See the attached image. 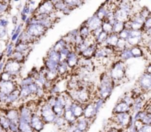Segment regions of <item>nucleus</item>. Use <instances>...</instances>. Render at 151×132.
Masks as SVG:
<instances>
[{
    "instance_id": "obj_14",
    "label": "nucleus",
    "mask_w": 151,
    "mask_h": 132,
    "mask_svg": "<svg viewBox=\"0 0 151 132\" xmlns=\"http://www.w3.org/2000/svg\"><path fill=\"white\" fill-rule=\"evenodd\" d=\"M97 113L96 112L95 109H94L93 101L88 103V104H84L83 107V117H85L87 120H90L96 116Z\"/></svg>"
},
{
    "instance_id": "obj_5",
    "label": "nucleus",
    "mask_w": 151,
    "mask_h": 132,
    "mask_svg": "<svg viewBox=\"0 0 151 132\" xmlns=\"http://www.w3.org/2000/svg\"><path fill=\"white\" fill-rule=\"evenodd\" d=\"M111 120L120 128H128L132 123L133 117H131V112L118 113V114H113Z\"/></svg>"
},
{
    "instance_id": "obj_44",
    "label": "nucleus",
    "mask_w": 151,
    "mask_h": 132,
    "mask_svg": "<svg viewBox=\"0 0 151 132\" xmlns=\"http://www.w3.org/2000/svg\"><path fill=\"white\" fill-rule=\"evenodd\" d=\"M13 51H14V44L13 43L10 42L6 46L5 49V55L7 58H10L11 55L13 54Z\"/></svg>"
},
{
    "instance_id": "obj_27",
    "label": "nucleus",
    "mask_w": 151,
    "mask_h": 132,
    "mask_svg": "<svg viewBox=\"0 0 151 132\" xmlns=\"http://www.w3.org/2000/svg\"><path fill=\"white\" fill-rule=\"evenodd\" d=\"M117 57H119V60H122V61L123 62L133 58L132 54H131V49H130V47H128V48H125L124 50L121 51L120 52L118 53Z\"/></svg>"
},
{
    "instance_id": "obj_48",
    "label": "nucleus",
    "mask_w": 151,
    "mask_h": 132,
    "mask_svg": "<svg viewBox=\"0 0 151 132\" xmlns=\"http://www.w3.org/2000/svg\"><path fill=\"white\" fill-rule=\"evenodd\" d=\"M139 14L141 15V16L144 19L147 18L151 16L150 10H149V9L146 7H144L142 9H141V10L139 11Z\"/></svg>"
},
{
    "instance_id": "obj_49",
    "label": "nucleus",
    "mask_w": 151,
    "mask_h": 132,
    "mask_svg": "<svg viewBox=\"0 0 151 132\" xmlns=\"http://www.w3.org/2000/svg\"><path fill=\"white\" fill-rule=\"evenodd\" d=\"M118 36H119V38H120V39L127 40V39H128V37H129V29L125 28L122 32H120L118 34Z\"/></svg>"
},
{
    "instance_id": "obj_33",
    "label": "nucleus",
    "mask_w": 151,
    "mask_h": 132,
    "mask_svg": "<svg viewBox=\"0 0 151 132\" xmlns=\"http://www.w3.org/2000/svg\"><path fill=\"white\" fill-rule=\"evenodd\" d=\"M58 64L55 62L51 61L47 58H44V67L47 70H56Z\"/></svg>"
},
{
    "instance_id": "obj_2",
    "label": "nucleus",
    "mask_w": 151,
    "mask_h": 132,
    "mask_svg": "<svg viewBox=\"0 0 151 132\" xmlns=\"http://www.w3.org/2000/svg\"><path fill=\"white\" fill-rule=\"evenodd\" d=\"M108 73L115 85L116 83H121L126 76V65L125 62L120 60H116L110 66Z\"/></svg>"
},
{
    "instance_id": "obj_10",
    "label": "nucleus",
    "mask_w": 151,
    "mask_h": 132,
    "mask_svg": "<svg viewBox=\"0 0 151 132\" xmlns=\"http://www.w3.org/2000/svg\"><path fill=\"white\" fill-rule=\"evenodd\" d=\"M19 88L18 82L16 81H1L0 80V92L9 95L13 91Z\"/></svg>"
},
{
    "instance_id": "obj_37",
    "label": "nucleus",
    "mask_w": 151,
    "mask_h": 132,
    "mask_svg": "<svg viewBox=\"0 0 151 132\" xmlns=\"http://www.w3.org/2000/svg\"><path fill=\"white\" fill-rule=\"evenodd\" d=\"M23 26H24V23H19V25L16 26V29L14 33L11 35V38H10V40H11V43H15V41L17 40V38H19L20 34L22 33V31H23Z\"/></svg>"
},
{
    "instance_id": "obj_3",
    "label": "nucleus",
    "mask_w": 151,
    "mask_h": 132,
    "mask_svg": "<svg viewBox=\"0 0 151 132\" xmlns=\"http://www.w3.org/2000/svg\"><path fill=\"white\" fill-rule=\"evenodd\" d=\"M137 88L135 90H137V94H143L149 93L151 89V74L145 73L140 76L138 81L137 82Z\"/></svg>"
},
{
    "instance_id": "obj_43",
    "label": "nucleus",
    "mask_w": 151,
    "mask_h": 132,
    "mask_svg": "<svg viewBox=\"0 0 151 132\" xmlns=\"http://www.w3.org/2000/svg\"><path fill=\"white\" fill-rule=\"evenodd\" d=\"M121 100L123 101L125 103H126L128 106H130L131 107V106H132L133 104V102H134V96H133L132 93L131 94L126 93L123 95V97H122Z\"/></svg>"
},
{
    "instance_id": "obj_21",
    "label": "nucleus",
    "mask_w": 151,
    "mask_h": 132,
    "mask_svg": "<svg viewBox=\"0 0 151 132\" xmlns=\"http://www.w3.org/2000/svg\"><path fill=\"white\" fill-rule=\"evenodd\" d=\"M97 48V45L96 43L92 44V45H89L83 51L79 54L80 57H82L84 59H92L94 57L95 51Z\"/></svg>"
},
{
    "instance_id": "obj_53",
    "label": "nucleus",
    "mask_w": 151,
    "mask_h": 132,
    "mask_svg": "<svg viewBox=\"0 0 151 132\" xmlns=\"http://www.w3.org/2000/svg\"><path fill=\"white\" fill-rule=\"evenodd\" d=\"M7 35V28L0 26V38H4V36Z\"/></svg>"
},
{
    "instance_id": "obj_1",
    "label": "nucleus",
    "mask_w": 151,
    "mask_h": 132,
    "mask_svg": "<svg viewBox=\"0 0 151 132\" xmlns=\"http://www.w3.org/2000/svg\"><path fill=\"white\" fill-rule=\"evenodd\" d=\"M114 87V83L109 76L108 71L104 72L100 76V84L97 87V96L106 101L111 95Z\"/></svg>"
},
{
    "instance_id": "obj_40",
    "label": "nucleus",
    "mask_w": 151,
    "mask_h": 132,
    "mask_svg": "<svg viewBox=\"0 0 151 132\" xmlns=\"http://www.w3.org/2000/svg\"><path fill=\"white\" fill-rule=\"evenodd\" d=\"M92 101H93V104H94V109H95V111L97 113L100 111V109H101V107L104 105L105 102H106V101H105V100L102 99L101 98H99L98 96L96 97L95 101L92 100Z\"/></svg>"
},
{
    "instance_id": "obj_51",
    "label": "nucleus",
    "mask_w": 151,
    "mask_h": 132,
    "mask_svg": "<svg viewBox=\"0 0 151 132\" xmlns=\"http://www.w3.org/2000/svg\"><path fill=\"white\" fill-rule=\"evenodd\" d=\"M137 132H151L150 125H142L138 129Z\"/></svg>"
},
{
    "instance_id": "obj_41",
    "label": "nucleus",
    "mask_w": 151,
    "mask_h": 132,
    "mask_svg": "<svg viewBox=\"0 0 151 132\" xmlns=\"http://www.w3.org/2000/svg\"><path fill=\"white\" fill-rule=\"evenodd\" d=\"M9 1H0V16H2L5 13H7L9 10Z\"/></svg>"
},
{
    "instance_id": "obj_7",
    "label": "nucleus",
    "mask_w": 151,
    "mask_h": 132,
    "mask_svg": "<svg viewBox=\"0 0 151 132\" xmlns=\"http://www.w3.org/2000/svg\"><path fill=\"white\" fill-rule=\"evenodd\" d=\"M24 31L28 35L38 40L47 33V29L41 25L35 23V24H29L26 26Z\"/></svg>"
},
{
    "instance_id": "obj_39",
    "label": "nucleus",
    "mask_w": 151,
    "mask_h": 132,
    "mask_svg": "<svg viewBox=\"0 0 151 132\" xmlns=\"http://www.w3.org/2000/svg\"><path fill=\"white\" fill-rule=\"evenodd\" d=\"M64 2L67 5V7L72 9V10L85 3L83 1H77V0H69V1H64Z\"/></svg>"
},
{
    "instance_id": "obj_32",
    "label": "nucleus",
    "mask_w": 151,
    "mask_h": 132,
    "mask_svg": "<svg viewBox=\"0 0 151 132\" xmlns=\"http://www.w3.org/2000/svg\"><path fill=\"white\" fill-rule=\"evenodd\" d=\"M131 49V54H132L133 58H139L144 56V52L140 46H134V47H130Z\"/></svg>"
},
{
    "instance_id": "obj_35",
    "label": "nucleus",
    "mask_w": 151,
    "mask_h": 132,
    "mask_svg": "<svg viewBox=\"0 0 151 132\" xmlns=\"http://www.w3.org/2000/svg\"><path fill=\"white\" fill-rule=\"evenodd\" d=\"M10 58L13 59L15 61L18 62L19 63H24V62L25 60H26V55H24V54H22L20 52H17V51H13V54L11 55V57Z\"/></svg>"
},
{
    "instance_id": "obj_22",
    "label": "nucleus",
    "mask_w": 151,
    "mask_h": 132,
    "mask_svg": "<svg viewBox=\"0 0 151 132\" xmlns=\"http://www.w3.org/2000/svg\"><path fill=\"white\" fill-rule=\"evenodd\" d=\"M19 97H20V90H19V87L16 89H15L14 91H13L11 93L7 95V99H6L4 105H6L7 106H10V105L16 103V101H19Z\"/></svg>"
},
{
    "instance_id": "obj_19",
    "label": "nucleus",
    "mask_w": 151,
    "mask_h": 132,
    "mask_svg": "<svg viewBox=\"0 0 151 132\" xmlns=\"http://www.w3.org/2000/svg\"><path fill=\"white\" fill-rule=\"evenodd\" d=\"M131 107L128 106L126 103L124 102L122 100H119L115 105L113 109V114H118V113L131 112Z\"/></svg>"
},
{
    "instance_id": "obj_31",
    "label": "nucleus",
    "mask_w": 151,
    "mask_h": 132,
    "mask_svg": "<svg viewBox=\"0 0 151 132\" xmlns=\"http://www.w3.org/2000/svg\"><path fill=\"white\" fill-rule=\"evenodd\" d=\"M78 33L79 35L82 37L83 39H86V38H89L91 36V31L89 30V29L88 28V26L85 24V23H83L81 25V27L78 29Z\"/></svg>"
},
{
    "instance_id": "obj_38",
    "label": "nucleus",
    "mask_w": 151,
    "mask_h": 132,
    "mask_svg": "<svg viewBox=\"0 0 151 132\" xmlns=\"http://www.w3.org/2000/svg\"><path fill=\"white\" fill-rule=\"evenodd\" d=\"M35 82V79L33 77H32L31 76L28 75L27 76H26L25 78L22 79V80L19 82H18V85L19 87H24V86H29L31 84L34 83Z\"/></svg>"
},
{
    "instance_id": "obj_23",
    "label": "nucleus",
    "mask_w": 151,
    "mask_h": 132,
    "mask_svg": "<svg viewBox=\"0 0 151 132\" xmlns=\"http://www.w3.org/2000/svg\"><path fill=\"white\" fill-rule=\"evenodd\" d=\"M88 121L89 120L86 119L85 117H81L80 118L77 119V120L75 121V126H76V128L78 130L81 131L85 132V131L86 130L87 128L88 127Z\"/></svg>"
},
{
    "instance_id": "obj_50",
    "label": "nucleus",
    "mask_w": 151,
    "mask_h": 132,
    "mask_svg": "<svg viewBox=\"0 0 151 132\" xmlns=\"http://www.w3.org/2000/svg\"><path fill=\"white\" fill-rule=\"evenodd\" d=\"M55 100H56V96L55 95H49L48 98H47L46 100V103L47 104L50 106L51 107H52L53 106L55 105Z\"/></svg>"
},
{
    "instance_id": "obj_28",
    "label": "nucleus",
    "mask_w": 151,
    "mask_h": 132,
    "mask_svg": "<svg viewBox=\"0 0 151 132\" xmlns=\"http://www.w3.org/2000/svg\"><path fill=\"white\" fill-rule=\"evenodd\" d=\"M69 68L68 67L66 62H60L57 67V73L59 76H63L69 73Z\"/></svg>"
},
{
    "instance_id": "obj_29",
    "label": "nucleus",
    "mask_w": 151,
    "mask_h": 132,
    "mask_svg": "<svg viewBox=\"0 0 151 132\" xmlns=\"http://www.w3.org/2000/svg\"><path fill=\"white\" fill-rule=\"evenodd\" d=\"M46 58L51 60V61L55 62L58 63V64H59V63L60 62V54H59V53L53 51L52 48L48 51V52H47V56H46Z\"/></svg>"
},
{
    "instance_id": "obj_54",
    "label": "nucleus",
    "mask_w": 151,
    "mask_h": 132,
    "mask_svg": "<svg viewBox=\"0 0 151 132\" xmlns=\"http://www.w3.org/2000/svg\"><path fill=\"white\" fill-rule=\"evenodd\" d=\"M12 22H13V24H15V26H16L18 23V18L17 16H13L12 17Z\"/></svg>"
},
{
    "instance_id": "obj_20",
    "label": "nucleus",
    "mask_w": 151,
    "mask_h": 132,
    "mask_svg": "<svg viewBox=\"0 0 151 132\" xmlns=\"http://www.w3.org/2000/svg\"><path fill=\"white\" fill-rule=\"evenodd\" d=\"M108 3H109V1H108ZM108 3L106 2L103 4H102V5L99 7L98 10H97V12L94 13V14L96 15V16H97L99 19H100L102 21H104L106 20L108 13H109V10H110L109 4H108Z\"/></svg>"
},
{
    "instance_id": "obj_25",
    "label": "nucleus",
    "mask_w": 151,
    "mask_h": 132,
    "mask_svg": "<svg viewBox=\"0 0 151 132\" xmlns=\"http://www.w3.org/2000/svg\"><path fill=\"white\" fill-rule=\"evenodd\" d=\"M14 51L22 53L27 56V53L30 51V45L21 42L17 45H14Z\"/></svg>"
},
{
    "instance_id": "obj_13",
    "label": "nucleus",
    "mask_w": 151,
    "mask_h": 132,
    "mask_svg": "<svg viewBox=\"0 0 151 132\" xmlns=\"http://www.w3.org/2000/svg\"><path fill=\"white\" fill-rule=\"evenodd\" d=\"M80 57L76 52L74 51H72L69 54H68L67 57L66 59V63L69 69H74L76 68L78 66V62H79Z\"/></svg>"
},
{
    "instance_id": "obj_34",
    "label": "nucleus",
    "mask_w": 151,
    "mask_h": 132,
    "mask_svg": "<svg viewBox=\"0 0 151 132\" xmlns=\"http://www.w3.org/2000/svg\"><path fill=\"white\" fill-rule=\"evenodd\" d=\"M67 45L68 44L65 42L64 40H63V38H61V39H60L59 40H58L57 42L55 43V45H53L52 48V49L53 51H56V52L59 53L62 49H63V48H65V47H66Z\"/></svg>"
},
{
    "instance_id": "obj_26",
    "label": "nucleus",
    "mask_w": 151,
    "mask_h": 132,
    "mask_svg": "<svg viewBox=\"0 0 151 132\" xmlns=\"http://www.w3.org/2000/svg\"><path fill=\"white\" fill-rule=\"evenodd\" d=\"M18 130L19 132H35L31 127L30 123L19 120L18 124Z\"/></svg>"
},
{
    "instance_id": "obj_15",
    "label": "nucleus",
    "mask_w": 151,
    "mask_h": 132,
    "mask_svg": "<svg viewBox=\"0 0 151 132\" xmlns=\"http://www.w3.org/2000/svg\"><path fill=\"white\" fill-rule=\"evenodd\" d=\"M84 23L88 26V28L89 29V30L91 31V32L92 31L95 30L96 29H97V28H99L100 26H101L103 21H102L100 19H99L96 16L95 14H94L91 17L88 18L87 19L86 21Z\"/></svg>"
},
{
    "instance_id": "obj_11",
    "label": "nucleus",
    "mask_w": 151,
    "mask_h": 132,
    "mask_svg": "<svg viewBox=\"0 0 151 132\" xmlns=\"http://www.w3.org/2000/svg\"><path fill=\"white\" fill-rule=\"evenodd\" d=\"M29 123H30L31 127L32 128L34 131L36 132H38L42 130V129L44 128V124H45V123L43 122L41 117H40V116L38 115V113L36 112L32 114Z\"/></svg>"
},
{
    "instance_id": "obj_17",
    "label": "nucleus",
    "mask_w": 151,
    "mask_h": 132,
    "mask_svg": "<svg viewBox=\"0 0 151 132\" xmlns=\"http://www.w3.org/2000/svg\"><path fill=\"white\" fill-rule=\"evenodd\" d=\"M52 2L54 5L55 11H60L64 15H69L72 11V9L67 7L65 4L64 1H52Z\"/></svg>"
},
{
    "instance_id": "obj_4",
    "label": "nucleus",
    "mask_w": 151,
    "mask_h": 132,
    "mask_svg": "<svg viewBox=\"0 0 151 132\" xmlns=\"http://www.w3.org/2000/svg\"><path fill=\"white\" fill-rule=\"evenodd\" d=\"M38 115L42 119L44 123H53L55 119L56 118V115L53 112L52 109L49 104L44 101V104H41L39 107V114Z\"/></svg>"
},
{
    "instance_id": "obj_52",
    "label": "nucleus",
    "mask_w": 151,
    "mask_h": 132,
    "mask_svg": "<svg viewBox=\"0 0 151 132\" xmlns=\"http://www.w3.org/2000/svg\"><path fill=\"white\" fill-rule=\"evenodd\" d=\"M9 24V21L7 20L6 18L0 16V26H3V27L7 28V26Z\"/></svg>"
},
{
    "instance_id": "obj_18",
    "label": "nucleus",
    "mask_w": 151,
    "mask_h": 132,
    "mask_svg": "<svg viewBox=\"0 0 151 132\" xmlns=\"http://www.w3.org/2000/svg\"><path fill=\"white\" fill-rule=\"evenodd\" d=\"M83 107L84 104H81L78 102H75V101H73L69 109L71 110L75 118L78 119L80 117H83Z\"/></svg>"
},
{
    "instance_id": "obj_30",
    "label": "nucleus",
    "mask_w": 151,
    "mask_h": 132,
    "mask_svg": "<svg viewBox=\"0 0 151 132\" xmlns=\"http://www.w3.org/2000/svg\"><path fill=\"white\" fill-rule=\"evenodd\" d=\"M44 76H45L47 81L53 82L58 79V77L59 76L57 73V70H47L45 69V71H44Z\"/></svg>"
},
{
    "instance_id": "obj_42",
    "label": "nucleus",
    "mask_w": 151,
    "mask_h": 132,
    "mask_svg": "<svg viewBox=\"0 0 151 132\" xmlns=\"http://www.w3.org/2000/svg\"><path fill=\"white\" fill-rule=\"evenodd\" d=\"M17 78L14 77L12 75H10V73H6V72H2L0 75V80L1 81H16Z\"/></svg>"
},
{
    "instance_id": "obj_8",
    "label": "nucleus",
    "mask_w": 151,
    "mask_h": 132,
    "mask_svg": "<svg viewBox=\"0 0 151 132\" xmlns=\"http://www.w3.org/2000/svg\"><path fill=\"white\" fill-rule=\"evenodd\" d=\"M54 5L52 2L50 1H43L39 2L38 5L37 6L35 11L34 14H47L52 15L53 13H55ZM33 14V15H34Z\"/></svg>"
},
{
    "instance_id": "obj_6",
    "label": "nucleus",
    "mask_w": 151,
    "mask_h": 132,
    "mask_svg": "<svg viewBox=\"0 0 151 132\" xmlns=\"http://www.w3.org/2000/svg\"><path fill=\"white\" fill-rule=\"evenodd\" d=\"M22 68V64L15 61L11 58H8L4 63L3 72L10 73L14 77L17 78Z\"/></svg>"
},
{
    "instance_id": "obj_55",
    "label": "nucleus",
    "mask_w": 151,
    "mask_h": 132,
    "mask_svg": "<svg viewBox=\"0 0 151 132\" xmlns=\"http://www.w3.org/2000/svg\"><path fill=\"white\" fill-rule=\"evenodd\" d=\"M107 132H122L120 129L118 128H113L110 129V130L108 131Z\"/></svg>"
},
{
    "instance_id": "obj_36",
    "label": "nucleus",
    "mask_w": 151,
    "mask_h": 132,
    "mask_svg": "<svg viewBox=\"0 0 151 132\" xmlns=\"http://www.w3.org/2000/svg\"><path fill=\"white\" fill-rule=\"evenodd\" d=\"M125 28V23L120 21H116L114 24L112 26V32L115 34H119V32H122Z\"/></svg>"
},
{
    "instance_id": "obj_46",
    "label": "nucleus",
    "mask_w": 151,
    "mask_h": 132,
    "mask_svg": "<svg viewBox=\"0 0 151 132\" xmlns=\"http://www.w3.org/2000/svg\"><path fill=\"white\" fill-rule=\"evenodd\" d=\"M53 123H54L58 127H63V126L67 123L66 120H65V119L63 118V117H56V118L55 119Z\"/></svg>"
},
{
    "instance_id": "obj_9",
    "label": "nucleus",
    "mask_w": 151,
    "mask_h": 132,
    "mask_svg": "<svg viewBox=\"0 0 151 132\" xmlns=\"http://www.w3.org/2000/svg\"><path fill=\"white\" fill-rule=\"evenodd\" d=\"M18 110L19 113V120L27 122V123L30 122L32 114L35 112L31 108L30 106L28 105V104H22Z\"/></svg>"
},
{
    "instance_id": "obj_47",
    "label": "nucleus",
    "mask_w": 151,
    "mask_h": 132,
    "mask_svg": "<svg viewBox=\"0 0 151 132\" xmlns=\"http://www.w3.org/2000/svg\"><path fill=\"white\" fill-rule=\"evenodd\" d=\"M102 29H103V32H106L109 35V34L112 33V26L107 21H103L102 23Z\"/></svg>"
},
{
    "instance_id": "obj_56",
    "label": "nucleus",
    "mask_w": 151,
    "mask_h": 132,
    "mask_svg": "<svg viewBox=\"0 0 151 132\" xmlns=\"http://www.w3.org/2000/svg\"><path fill=\"white\" fill-rule=\"evenodd\" d=\"M150 69H151L150 64H148V65H147V68H146L145 71V73H149V74H151Z\"/></svg>"
},
{
    "instance_id": "obj_16",
    "label": "nucleus",
    "mask_w": 151,
    "mask_h": 132,
    "mask_svg": "<svg viewBox=\"0 0 151 132\" xmlns=\"http://www.w3.org/2000/svg\"><path fill=\"white\" fill-rule=\"evenodd\" d=\"M130 17H131V16L129 14H128L126 12L122 10V9L119 8L117 5H116V8L114 10V18L116 21L126 23L130 19Z\"/></svg>"
},
{
    "instance_id": "obj_12",
    "label": "nucleus",
    "mask_w": 151,
    "mask_h": 132,
    "mask_svg": "<svg viewBox=\"0 0 151 132\" xmlns=\"http://www.w3.org/2000/svg\"><path fill=\"white\" fill-rule=\"evenodd\" d=\"M2 114L5 116L10 122L15 123H19V113L18 109L16 108H8L7 109H4Z\"/></svg>"
},
{
    "instance_id": "obj_24",
    "label": "nucleus",
    "mask_w": 151,
    "mask_h": 132,
    "mask_svg": "<svg viewBox=\"0 0 151 132\" xmlns=\"http://www.w3.org/2000/svg\"><path fill=\"white\" fill-rule=\"evenodd\" d=\"M118 40H119V36H118L117 34H115L112 32V33L109 35L104 45H108V46L114 48L116 46V43H117Z\"/></svg>"
},
{
    "instance_id": "obj_45",
    "label": "nucleus",
    "mask_w": 151,
    "mask_h": 132,
    "mask_svg": "<svg viewBox=\"0 0 151 132\" xmlns=\"http://www.w3.org/2000/svg\"><path fill=\"white\" fill-rule=\"evenodd\" d=\"M151 29V16L148 17L145 20L144 23H143L142 27V31L143 32H146V31L149 30Z\"/></svg>"
}]
</instances>
